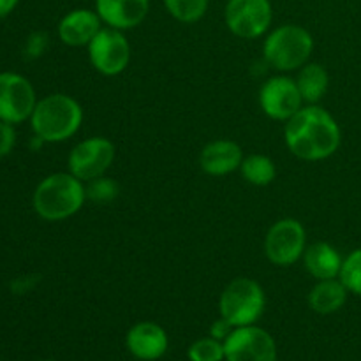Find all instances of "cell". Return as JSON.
I'll list each match as a JSON object with an SVG mask.
<instances>
[{"label":"cell","instance_id":"52a82bcc","mask_svg":"<svg viewBox=\"0 0 361 361\" xmlns=\"http://www.w3.org/2000/svg\"><path fill=\"white\" fill-rule=\"evenodd\" d=\"M307 249V235L302 222L282 219L275 222L264 238V254L277 267H291Z\"/></svg>","mask_w":361,"mask_h":361},{"label":"cell","instance_id":"ac0fdd59","mask_svg":"<svg viewBox=\"0 0 361 361\" xmlns=\"http://www.w3.org/2000/svg\"><path fill=\"white\" fill-rule=\"evenodd\" d=\"M348 300V288L341 279H326L319 281L309 293V305L317 314H334L342 309Z\"/></svg>","mask_w":361,"mask_h":361},{"label":"cell","instance_id":"4fadbf2b","mask_svg":"<svg viewBox=\"0 0 361 361\" xmlns=\"http://www.w3.org/2000/svg\"><path fill=\"white\" fill-rule=\"evenodd\" d=\"M150 0H95V11L102 23L118 30H130L143 23Z\"/></svg>","mask_w":361,"mask_h":361},{"label":"cell","instance_id":"8fae6325","mask_svg":"<svg viewBox=\"0 0 361 361\" xmlns=\"http://www.w3.org/2000/svg\"><path fill=\"white\" fill-rule=\"evenodd\" d=\"M224 358L228 361H275L277 345L263 328L254 324L240 326L224 341Z\"/></svg>","mask_w":361,"mask_h":361},{"label":"cell","instance_id":"484cf974","mask_svg":"<svg viewBox=\"0 0 361 361\" xmlns=\"http://www.w3.org/2000/svg\"><path fill=\"white\" fill-rule=\"evenodd\" d=\"M46 46H48V35L44 32H34L30 37L27 39V46H25V51L28 56L35 59V56H41L44 53Z\"/></svg>","mask_w":361,"mask_h":361},{"label":"cell","instance_id":"83f0119b","mask_svg":"<svg viewBox=\"0 0 361 361\" xmlns=\"http://www.w3.org/2000/svg\"><path fill=\"white\" fill-rule=\"evenodd\" d=\"M18 2H20V0H0V18L13 13V11L16 9Z\"/></svg>","mask_w":361,"mask_h":361},{"label":"cell","instance_id":"7a4b0ae2","mask_svg":"<svg viewBox=\"0 0 361 361\" xmlns=\"http://www.w3.org/2000/svg\"><path fill=\"white\" fill-rule=\"evenodd\" d=\"M83 108L66 94H49L37 101L30 116L34 136L44 143H62L80 130Z\"/></svg>","mask_w":361,"mask_h":361},{"label":"cell","instance_id":"603a6c76","mask_svg":"<svg viewBox=\"0 0 361 361\" xmlns=\"http://www.w3.org/2000/svg\"><path fill=\"white\" fill-rule=\"evenodd\" d=\"M190 361H222L224 360V344L217 338H201L189 348Z\"/></svg>","mask_w":361,"mask_h":361},{"label":"cell","instance_id":"7402d4cb","mask_svg":"<svg viewBox=\"0 0 361 361\" xmlns=\"http://www.w3.org/2000/svg\"><path fill=\"white\" fill-rule=\"evenodd\" d=\"M338 279L348 288V291L361 296V249L355 250L345 257Z\"/></svg>","mask_w":361,"mask_h":361},{"label":"cell","instance_id":"3957f363","mask_svg":"<svg viewBox=\"0 0 361 361\" xmlns=\"http://www.w3.org/2000/svg\"><path fill=\"white\" fill-rule=\"evenodd\" d=\"M87 200L83 182L71 173H53L41 180L32 196L35 214L49 222L73 217Z\"/></svg>","mask_w":361,"mask_h":361},{"label":"cell","instance_id":"277c9868","mask_svg":"<svg viewBox=\"0 0 361 361\" xmlns=\"http://www.w3.org/2000/svg\"><path fill=\"white\" fill-rule=\"evenodd\" d=\"M314 49V39L300 25H282L268 34L263 44L264 60L277 71L302 69L309 63Z\"/></svg>","mask_w":361,"mask_h":361},{"label":"cell","instance_id":"ba28073f","mask_svg":"<svg viewBox=\"0 0 361 361\" xmlns=\"http://www.w3.org/2000/svg\"><path fill=\"white\" fill-rule=\"evenodd\" d=\"M271 18L270 0H229L224 11L228 28L242 39H257L267 34Z\"/></svg>","mask_w":361,"mask_h":361},{"label":"cell","instance_id":"9a60e30c","mask_svg":"<svg viewBox=\"0 0 361 361\" xmlns=\"http://www.w3.org/2000/svg\"><path fill=\"white\" fill-rule=\"evenodd\" d=\"M126 344L137 360H159L168 351V335L159 324L145 321L130 328Z\"/></svg>","mask_w":361,"mask_h":361},{"label":"cell","instance_id":"5b68a950","mask_svg":"<svg viewBox=\"0 0 361 361\" xmlns=\"http://www.w3.org/2000/svg\"><path fill=\"white\" fill-rule=\"evenodd\" d=\"M267 296L256 281L247 277L235 279L226 286L219 300L221 317L235 328L254 324L264 312Z\"/></svg>","mask_w":361,"mask_h":361},{"label":"cell","instance_id":"e0dca14e","mask_svg":"<svg viewBox=\"0 0 361 361\" xmlns=\"http://www.w3.org/2000/svg\"><path fill=\"white\" fill-rule=\"evenodd\" d=\"M303 263L312 277H316L317 281H326V279H337L341 275L344 259L330 243L316 242L305 249Z\"/></svg>","mask_w":361,"mask_h":361},{"label":"cell","instance_id":"d4e9b609","mask_svg":"<svg viewBox=\"0 0 361 361\" xmlns=\"http://www.w3.org/2000/svg\"><path fill=\"white\" fill-rule=\"evenodd\" d=\"M16 145V130L13 123L0 120V159L7 157Z\"/></svg>","mask_w":361,"mask_h":361},{"label":"cell","instance_id":"d6986e66","mask_svg":"<svg viewBox=\"0 0 361 361\" xmlns=\"http://www.w3.org/2000/svg\"><path fill=\"white\" fill-rule=\"evenodd\" d=\"M296 85H298L303 102L317 104L324 97V94H326L328 85H330V76H328L326 69L319 66V63H305L300 69Z\"/></svg>","mask_w":361,"mask_h":361},{"label":"cell","instance_id":"cb8c5ba5","mask_svg":"<svg viewBox=\"0 0 361 361\" xmlns=\"http://www.w3.org/2000/svg\"><path fill=\"white\" fill-rule=\"evenodd\" d=\"M85 189H87V200L95 201V203H109L120 192L118 183L113 178H106V176L90 180Z\"/></svg>","mask_w":361,"mask_h":361},{"label":"cell","instance_id":"4316f807","mask_svg":"<svg viewBox=\"0 0 361 361\" xmlns=\"http://www.w3.org/2000/svg\"><path fill=\"white\" fill-rule=\"evenodd\" d=\"M233 330H235V326H233V324L229 323V321H226L224 317H221V319L215 321V323H214V326H212L210 334H212V337L217 338V341L222 342V341H226V338L229 337V334H231Z\"/></svg>","mask_w":361,"mask_h":361},{"label":"cell","instance_id":"2e32d148","mask_svg":"<svg viewBox=\"0 0 361 361\" xmlns=\"http://www.w3.org/2000/svg\"><path fill=\"white\" fill-rule=\"evenodd\" d=\"M242 148L231 140L212 141L201 150L200 155L201 169L212 176H222L236 171L242 166Z\"/></svg>","mask_w":361,"mask_h":361},{"label":"cell","instance_id":"9c48e42d","mask_svg":"<svg viewBox=\"0 0 361 361\" xmlns=\"http://www.w3.org/2000/svg\"><path fill=\"white\" fill-rule=\"evenodd\" d=\"M88 56L95 69L104 76H116L129 66L130 46L122 30L106 27L88 44Z\"/></svg>","mask_w":361,"mask_h":361},{"label":"cell","instance_id":"30bf717a","mask_svg":"<svg viewBox=\"0 0 361 361\" xmlns=\"http://www.w3.org/2000/svg\"><path fill=\"white\" fill-rule=\"evenodd\" d=\"M37 104L30 81L18 73H0V120L16 123L30 120Z\"/></svg>","mask_w":361,"mask_h":361},{"label":"cell","instance_id":"44dd1931","mask_svg":"<svg viewBox=\"0 0 361 361\" xmlns=\"http://www.w3.org/2000/svg\"><path fill=\"white\" fill-rule=\"evenodd\" d=\"M210 0H164L168 13L182 23H196L207 14Z\"/></svg>","mask_w":361,"mask_h":361},{"label":"cell","instance_id":"7c38bea8","mask_svg":"<svg viewBox=\"0 0 361 361\" xmlns=\"http://www.w3.org/2000/svg\"><path fill=\"white\" fill-rule=\"evenodd\" d=\"M259 104L264 115L271 120L288 122L303 108V99L296 80L289 76H275L268 80L259 90Z\"/></svg>","mask_w":361,"mask_h":361},{"label":"cell","instance_id":"8992f818","mask_svg":"<svg viewBox=\"0 0 361 361\" xmlns=\"http://www.w3.org/2000/svg\"><path fill=\"white\" fill-rule=\"evenodd\" d=\"M113 161H115V145L106 137L95 136L80 141L71 150L67 166L71 175L80 178L81 182H90L99 176H104V173L111 168Z\"/></svg>","mask_w":361,"mask_h":361},{"label":"cell","instance_id":"5bb4252c","mask_svg":"<svg viewBox=\"0 0 361 361\" xmlns=\"http://www.w3.org/2000/svg\"><path fill=\"white\" fill-rule=\"evenodd\" d=\"M102 28L97 11L74 9L67 13L59 23V37L67 46H88Z\"/></svg>","mask_w":361,"mask_h":361},{"label":"cell","instance_id":"6da1fadb","mask_svg":"<svg viewBox=\"0 0 361 361\" xmlns=\"http://www.w3.org/2000/svg\"><path fill=\"white\" fill-rule=\"evenodd\" d=\"M284 137L291 154L298 159L323 161L341 147V127L326 109L307 104L286 122Z\"/></svg>","mask_w":361,"mask_h":361},{"label":"cell","instance_id":"ffe728a7","mask_svg":"<svg viewBox=\"0 0 361 361\" xmlns=\"http://www.w3.org/2000/svg\"><path fill=\"white\" fill-rule=\"evenodd\" d=\"M240 171L247 182L257 187L270 185L277 176V168H275L274 161L261 154H252L243 159Z\"/></svg>","mask_w":361,"mask_h":361}]
</instances>
